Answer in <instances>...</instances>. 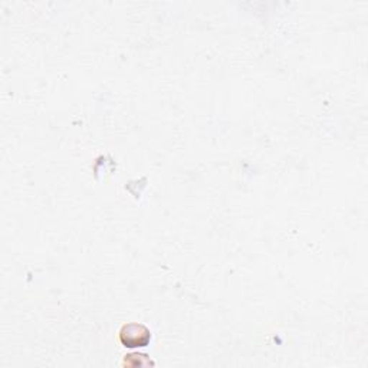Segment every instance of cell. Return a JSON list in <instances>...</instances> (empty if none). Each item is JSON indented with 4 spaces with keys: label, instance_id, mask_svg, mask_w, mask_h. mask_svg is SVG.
Returning a JSON list of instances; mask_svg holds the SVG:
<instances>
[{
    "label": "cell",
    "instance_id": "obj_1",
    "mask_svg": "<svg viewBox=\"0 0 368 368\" xmlns=\"http://www.w3.org/2000/svg\"><path fill=\"white\" fill-rule=\"evenodd\" d=\"M120 340L127 348L145 347L152 340V332L141 324H128L121 328Z\"/></svg>",
    "mask_w": 368,
    "mask_h": 368
}]
</instances>
